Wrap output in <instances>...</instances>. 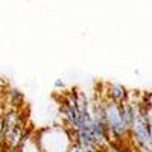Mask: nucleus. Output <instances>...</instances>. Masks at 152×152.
Instances as JSON below:
<instances>
[{"mask_svg": "<svg viewBox=\"0 0 152 152\" xmlns=\"http://www.w3.org/2000/svg\"><path fill=\"white\" fill-rule=\"evenodd\" d=\"M108 99L111 102H116V104H123L126 97H128V91L125 90V87L116 82H111L108 84V90H107Z\"/></svg>", "mask_w": 152, "mask_h": 152, "instance_id": "f03ea898", "label": "nucleus"}, {"mask_svg": "<svg viewBox=\"0 0 152 152\" xmlns=\"http://www.w3.org/2000/svg\"><path fill=\"white\" fill-rule=\"evenodd\" d=\"M8 97H11V104L12 107H18L23 102V94L17 90H11V93L8 94Z\"/></svg>", "mask_w": 152, "mask_h": 152, "instance_id": "7ed1b4c3", "label": "nucleus"}, {"mask_svg": "<svg viewBox=\"0 0 152 152\" xmlns=\"http://www.w3.org/2000/svg\"><path fill=\"white\" fill-rule=\"evenodd\" d=\"M35 140L41 152H67L73 145L72 132L67 128H59V126L40 131Z\"/></svg>", "mask_w": 152, "mask_h": 152, "instance_id": "f257e3e1", "label": "nucleus"}, {"mask_svg": "<svg viewBox=\"0 0 152 152\" xmlns=\"http://www.w3.org/2000/svg\"><path fill=\"white\" fill-rule=\"evenodd\" d=\"M3 114L5 111H2V107H0V146L3 143Z\"/></svg>", "mask_w": 152, "mask_h": 152, "instance_id": "20e7f679", "label": "nucleus"}, {"mask_svg": "<svg viewBox=\"0 0 152 152\" xmlns=\"http://www.w3.org/2000/svg\"><path fill=\"white\" fill-rule=\"evenodd\" d=\"M53 85H55L56 88H64V87H66V82H62V79H56Z\"/></svg>", "mask_w": 152, "mask_h": 152, "instance_id": "39448f33", "label": "nucleus"}, {"mask_svg": "<svg viewBox=\"0 0 152 152\" xmlns=\"http://www.w3.org/2000/svg\"><path fill=\"white\" fill-rule=\"evenodd\" d=\"M145 152H152V151H145Z\"/></svg>", "mask_w": 152, "mask_h": 152, "instance_id": "423d86ee", "label": "nucleus"}]
</instances>
